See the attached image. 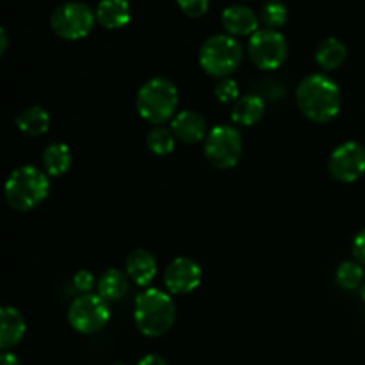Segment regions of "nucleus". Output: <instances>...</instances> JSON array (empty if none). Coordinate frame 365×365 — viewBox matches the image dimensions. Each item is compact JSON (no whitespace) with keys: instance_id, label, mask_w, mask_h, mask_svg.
<instances>
[{"instance_id":"nucleus-1","label":"nucleus","mask_w":365,"mask_h":365,"mask_svg":"<svg viewBox=\"0 0 365 365\" xmlns=\"http://www.w3.org/2000/svg\"><path fill=\"white\" fill-rule=\"evenodd\" d=\"M296 102L303 116L316 123L331 121L341 110V89L324 73L307 75L296 89Z\"/></svg>"},{"instance_id":"nucleus-2","label":"nucleus","mask_w":365,"mask_h":365,"mask_svg":"<svg viewBox=\"0 0 365 365\" xmlns=\"http://www.w3.org/2000/svg\"><path fill=\"white\" fill-rule=\"evenodd\" d=\"M177 317V307L171 296L160 289H146L135 298L134 321L146 337H160L171 330Z\"/></svg>"},{"instance_id":"nucleus-3","label":"nucleus","mask_w":365,"mask_h":365,"mask_svg":"<svg viewBox=\"0 0 365 365\" xmlns=\"http://www.w3.org/2000/svg\"><path fill=\"white\" fill-rule=\"evenodd\" d=\"M50 192L48 175L36 166H20L11 171L4 185L7 205L18 212H29L45 202Z\"/></svg>"},{"instance_id":"nucleus-4","label":"nucleus","mask_w":365,"mask_h":365,"mask_svg":"<svg viewBox=\"0 0 365 365\" xmlns=\"http://www.w3.org/2000/svg\"><path fill=\"white\" fill-rule=\"evenodd\" d=\"M178 107V89L170 78L153 77L139 88L135 109L139 116L152 125H163L173 120Z\"/></svg>"},{"instance_id":"nucleus-5","label":"nucleus","mask_w":365,"mask_h":365,"mask_svg":"<svg viewBox=\"0 0 365 365\" xmlns=\"http://www.w3.org/2000/svg\"><path fill=\"white\" fill-rule=\"evenodd\" d=\"M242 61V48L230 34H216L205 39L200 48V66L209 75L228 78Z\"/></svg>"},{"instance_id":"nucleus-6","label":"nucleus","mask_w":365,"mask_h":365,"mask_svg":"<svg viewBox=\"0 0 365 365\" xmlns=\"http://www.w3.org/2000/svg\"><path fill=\"white\" fill-rule=\"evenodd\" d=\"M203 153L205 159L217 170H230L237 166L242 155L241 132L232 125H217L207 134Z\"/></svg>"},{"instance_id":"nucleus-7","label":"nucleus","mask_w":365,"mask_h":365,"mask_svg":"<svg viewBox=\"0 0 365 365\" xmlns=\"http://www.w3.org/2000/svg\"><path fill=\"white\" fill-rule=\"evenodd\" d=\"M110 310L107 299L100 294H82L68 309V323L75 331L84 335L96 334L109 323Z\"/></svg>"},{"instance_id":"nucleus-8","label":"nucleus","mask_w":365,"mask_h":365,"mask_svg":"<svg viewBox=\"0 0 365 365\" xmlns=\"http://www.w3.org/2000/svg\"><path fill=\"white\" fill-rule=\"evenodd\" d=\"M96 13L82 2H66L57 7L50 18V27L59 38L68 41H77L86 38L93 31Z\"/></svg>"},{"instance_id":"nucleus-9","label":"nucleus","mask_w":365,"mask_h":365,"mask_svg":"<svg viewBox=\"0 0 365 365\" xmlns=\"http://www.w3.org/2000/svg\"><path fill=\"white\" fill-rule=\"evenodd\" d=\"M248 56L260 70H277L287 59V39L273 29L257 31L250 38Z\"/></svg>"},{"instance_id":"nucleus-10","label":"nucleus","mask_w":365,"mask_h":365,"mask_svg":"<svg viewBox=\"0 0 365 365\" xmlns=\"http://www.w3.org/2000/svg\"><path fill=\"white\" fill-rule=\"evenodd\" d=\"M328 171L342 184L356 182L365 173V148L356 141L339 145L328 160Z\"/></svg>"},{"instance_id":"nucleus-11","label":"nucleus","mask_w":365,"mask_h":365,"mask_svg":"<svg viewBox=\"0 0 365 365\" xmlns=\"http://www.w3.org/2000/svg\"><path fill=\"white\" fill-rule=\"evenodd\" d=\"M202 284V267L189 257H177L164 271V285L171 294H189Z\"/></svg>"},{"instance_id":"nucleus-12","label":"nucleus","mask_w":365,"mask_h":365,"mask_svg":"<svg viewBox=\"0 0 365 365\" xmlns=\"http://www.w3.org/2000/svg\"><path fill=\"white\" fill-rule=\"evenodd\" d=\"M171 132L175 138L187 145H196L207 138V121L196 110H180L171 120Z\"/></svg>"},{"instance_id":"nucleus-13","label":"nucleus","mask_w":365,"mask_h":365,"mask_svg":"<svg viewBox=\"0 0 365 365\" xmlns=\"http://www.w3.org/2000/svg\"><path fill=\"white\" fill-rule=\"evenodd\" d=\"M221 24L230 36H250L252 38L259 31L257 29L259 18H257L255 11L250 9L248 6H241V4L227 7L221 14Z\"/></svg>"},{"instance_id":"nucleus-14","label":"nucleus","mask_w":365,"mask_h":365,"mask_svg":"<svg viewBox=\"0 0 365 365\" xmlns=\"http://www.w3.org/2000/svg\"><path fill=\"white\" fill-rule=\"evenodd\" d=\"M27 323L21 312L14 307H2L0 310V348L7 351L24 339Z\"/></svg>"},{"instance_id":"nucleus-15","label":"nucleus","mask_w":365,"mask_h":365,"mask_svg":"<svg viewBox=\"0 0 365 365\" xmlns=\"http://www.w3.org/2000/svg\"><path fill=\"white\" fill-rule=\"evenodd\" d=\"M127 274L134 284L146 287L157 274V260L148 250H134L127 257Z\"/></svg>"},{"instance_id":"nucleus-16","label":"nucleus","mask_w":365,"mask_h":365,"mask_svg":"<svg viewBox=\"0 0 365 365\" xmlns=\"http://www.w3.org/2000/svg\"><path fill=\"white\" fill-rule=\"evenodd\" d=\"M96 20L109 31L125 27L130 21V6L127 0H102L96 7Z\"/></svg>"},{"instance_id":"nucleus-17","label":"nucleus","mask_w":365,"mask_h":365,"mask_svg":"<svg viewBox=\"0 0 365 365\" xmlns=\"http://www.w3.org/2000/svg\"><path fill=\"white\" fill-rule=\"evenodd\" d=\"M50 114L46 113V109L39 106H31L25 107L20 114L16 116L14 123H16L18 130L24 132L25 135H32V138H38L43 135L50 128Z\"/></svg>"},{"instance_id":"nucleus-18","label":"nucleus","mask_w":365,"mask_h":365,"mask_svg":"<svg viewBox=\"0 0 365 365\" xmlns=\"http://www.w3.org/2000/svg\"><path fill=\"white\" fill-rule=\"evenodd\" d=\"M264 113H266L264 100L257 95H246L234 103L232 120H234V123L242 125V127H252L257 121L262 120Z\"/></svg>"},{"instance_id":"nucleus-19","label":"nucleus","mask_w":365,"mask_h":365,"mask_svg":"<svg viewBox=\"0 0 365 365\" xmlns=\"http://www.w3.org/2000/svg\"><path fill=\"white\" fill-rule=\"evenodd\" d=\"M41 163L48 177H61L71 166V150L64 143H52L43 152Z\"/></svg>"},{"instance_id":"nucleus-20","label":"nucleus","mask_w":365,"mask_h":365,"mask_svg":"<svg viewBox=\"0 0 365 365\" xmlns=\"http://www.w3.org/2000/svg\"><path fill=\"white\" fill-rule=\"evenodd\" d=\"M348 50H346L344 43L339 41L337 38H327L324 41L319 43L316 50V61L323 70L334 71L346 61Z\"/></svg>"},{"instance_id":"nucleus-21","label":"nucleus","mask_w":365,"mask_h":365,"mask_svg":"<svg viewBox=\"0 0 365 365\" xmlns=\"http://www.w3.org/2000/svg\"><path fill=\"white\" fill-rule=\"evenodd\" d=\"M128 274L120 269H107L98 280V294L107 302H120L128 292Z\"/></svg>"},{"instance_id":"nucleus-22","label":"nucleus","mask_w":365,"mask_h":365,"mask_svg":"<svg viewBox=\"0 0 365 365\" xmlns=\"http://www.w3.org/2000/svg\"><path fill=\"white\" fill-rule=\"evenodd\" d=\"M175 139L177 138L173 135L171 128L157 125L146 134V146L153 155L166 157L175 150Z\"/></svg>"},{"instance_id":"nucleus-23","label":"nucleus","mask_w":365,"mask_h":365,"mask_svg":"<svg viewBox=\"0 0 365 365\" xmlns=\"http://www.w3.org/2000/svg\"><path fill=\"white\" fill-rule=\"evenodd\" d=\"M335 280H337L339 287L346 289V291H353V289H360L364 284V269L360 262H353V260H346L337 267L335 273Z\"/></svg>"},{"instance_id":"nucleus-24","label":"nucleus","mask_w":365,"mask_h":365,"mask_svg":"<svg viewBox=\"0 0 365 365\" xmlns=\"http://www.w3.org/2000/svg\"><path fill=\"white\" fill-rule=\"evenodd\" d=\"M260 20L266 24L267 29L277 31L278 27L285 25V21H287V7L278 2V0H269L260 9Z\"/></svg>"},{"instance_id":"nucleus-25","label":"nucleus","mask_w":365,"mask_h":365,"mask_svg":"<svg viewBox=\"0 0 365 365\" xmlns=\"http://www.w3.org/2000/svg\"><path fill=\"white\" fill-rule=\"evenodd\" d=\"M214 95H216V98L223 103L234 102V100L237 102L239 100L237 82L230 77L221 78V81L216 84V88H214Z\"/></svg>"},{"instance_id":"nucleus-26","label":"nucleus","mask_w":365,"mask_h":365,"mask_svg":"<svg viewBox=\"0 0 365 365\" xmlns=\"http://www.w3.org/2000/svg\"><path fill=\"white\" fill-rule=\"evenodd\" d=\"M177 4L185 16L198 18L207 13L210 0H177Z\"/></svg>"},{"instance_id":"nucleus-27","label":"nucleus","mask_w":365,"mask_h":365,"mask_svg":"<svg viewBox=\"0 0 365 365\" xmlns=\"http://www.w3.org/2000/svg\"><path fill=\"white\" fill-rule=\"evenodd\" d=\"M73 285L78 289V291H82L84 294H88V292L93 289V285H95V277H93L91 271L81 269L75 273Z\"/></svg>"},{"instance_id":"nucleus-28","label":"nucleus","mask_w":365,"mask_h":365,"mask_svg":"<svg viewBox=\"0 0 365 365\" xmlns=\"http://www.w3.org/2000/svg\"><path fill=\"white\" fill-rule=\"evenodd\" d=\"M353 255H355L356 262L365 266V228L360 230L353 239Z\"/></svg>"},{"instance_id":"nucleus-29","label":"nucleus","mask_w":365,"mask_h":365,"mask_svg":"<svg viewBox=\"0 0 365 365\" xmlns=\"http://www.w3.org/2000/svg\"><path fill=\"white\" fill-rule=\"evenodd\" d=\"M138 365H168L166 364V360L163 359V356H159V355H146V356H143L141 360H139V364Z\"/></svg>"},{"instance_id":"nucleus-30","label":"nucleus","mask_w":365,"mask_h":365,"mask_svg":"<svg viewBox=\"0 0 365 365\" xmlns=\"http://www.w3.org/2000/svg\"><path fill=\"white\" fill-rule=\"evenodd\" d=\"M0 365H21V364L16 355H13V353L9 351H4L2 356H0Z\"/></svg>"},{"instance_id":"nucleus-31","label":"nucleus","mask_w":365,"mask_h":365,"mask_svg":"<svg viewBox=\"0 0 365 365\" xmlns=\"http://www.w3.org/2000/svg\"><path fill=\"white\" fill-rule=\"evenodd\" d=\"M7 32H6V29H0V53H6V50H7Z\"/></svg>"},{"instance_id":"nucleus-32","label":"nucleus","mask_w":365,"mask_h":365,"mask_svg":"<svg viewBox=\"0 0 365 365\" xmlns=\"http://www.w3.org/2000/svg\"><path fill=\"white\" fill-rule=\"evenodd\" d=\"M359 291H360V298H362L364 302H365V282H364L362 285H360V289H359Z\"/></svg>"},{"instance_id":"nucleus-33","label":"nucleus","mask_w":365,"mask_h":365,"mask_svg":"<svg viewBox=\"0 0 365 365\" xmlns=\"http://www.w3.org/2000/svg\"><path fill=\"white\" fill-rule=\"evenodd\" d=\"M116 365H125V364H116Z\"/></svg>"}]
</instances>
